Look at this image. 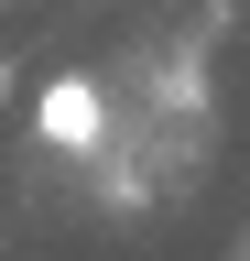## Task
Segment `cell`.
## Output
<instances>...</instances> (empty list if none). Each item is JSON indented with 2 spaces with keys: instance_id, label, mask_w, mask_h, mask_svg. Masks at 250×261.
Listing matches in <instances>:
<instances>
[{
  "instance_id": "1",
  "label": "cell",
  "mask_w": 250,
  "mask_h": 261,
  "mask_svg": "<svg viewBox=\"0 0 250 261\" xmlns=\"http://www.w3.org/2000/svg\"><path fill=\"white\" fill-rule=\"evenodd\" d=\"M22 130H33L44 152H66V163H109L120 142V109H109V76H87V65H54V76H33V98H22Z\"/></svg>"
}]
</instances>
